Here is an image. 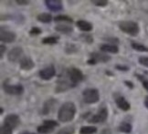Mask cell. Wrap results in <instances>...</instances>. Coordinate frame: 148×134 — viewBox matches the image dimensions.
<instances>
[{
	"label": "cell",
	"mask_w": 148,
	"mask_h": 134,
	"mask_svg": "<svg viewBox=\"0 0 148 134\" xmlns=\"http://www.w3.org/2000/svg\"><path fill=\"white\" fill-rule=\"evenodd\" d=\"M76 114V106L73 102L68 101L61 105L58 111V119L61 122H69L74 119Z\"/></svg>",
	"instance_id": "cell-1"
},
{
	"label": "cell",
	"mask_w": 148,
	"mask_h": 134,
	"mask_svg": "<svg viewBox=\"0 0 148 134\" xmlns=\"http://www.w3.org/2000/svg\"><path fill=\"white\" fill-rule=\"evenodd\" d=\"M119 29L132 37H136L140 32L138 23L134 21H122L119 23Z\"/></svg>",
	"instance_id": "cell-2"
},
{
	"label": "cell",
	"mask_w": 148,
	"mask_h": 134,
	"mask_svg": "<svg viewBox=\"0 0 148 134\" xmlns=\"http://www.w3.org/2000/svg\"><path fill=\"white\" fill-rule=\"evenodd\" d=\"M56 88H55V92L56 93H61V92H65L69 89L74 88V86L72 83L71 82L69 77H68L66 71L65 73L62 76V74L59 77V79L56 81Z\"/></svg>",
	"instance_id": "cell-3"
},
{
	"label": "cell",
	"mask_w": 148,
	"mask_h": 134,
	"mask_svg": "<svg viewBox=\"0 0 148 134\" xmlns=\"http://www.w3.org/2000/svg\"><path fill=\"white\" fill-rule=\"evenodd\" d=\"M82 99L86 104H94L100 100V92L97 88H89L82 91Z\"/></svg>",
	"instance_id": "cell-4"
},
{
	"label": "cell",
	"mask_w": 148,
	"mask_h": 134,
	"mask_svg": "<svg viewBox=\"0 0 148 134\" xmlns=\"http://www.w3.org/2000/svg\"><path fill=\"white\" fill-rule=\"evenodd\" d=\"M3 89L4 91L8 95H13V96H19L24 93V87L21 84L11 85L9 83V80H5L3 83Z\"/></svg>",
	"instance_id": "cell-5"
},
{
	"label": "cell",
	"mask_w": 148,
	"mask_h": 134,
	"mask_svg": "<svg viewBox=\"0 0 148 134\" xmlns=\"http://www.w3.org/2000/svg\"><path fill=\"white\" fill-rule=\"evenodd\" d=\"M66 73H67L68 77H69L71 82L75 87L84 80V75L82 73V71L79 69H77V68L68 69L66 70Z\"/></svg>",
	"instance_id": "cell-6"
},
{
	"label": "cell",
	"mask_w": 148,
	"mask_h": 134,
	"mask_svg": "<svg viewBox=\"0 0 148 134\" xmlns=\"http://www.w3.org/2000/svg\"><path fill=\"white\" fill-rule=\"evenodd\" d=\"M111 60V57L105 53L92 52L90 54V58L87 60L88 65H96L97 63H106Z\"/></svg>",
	"instance_id": "cell-7"
},
{
	"label": "cell",
	"mask_w": 148,
	"mask_h": 134,
	"mask_svg": "<svg viewBox=\"0 0 148 134\" xmlns=\"http://www.w3.org/2000/svg\"><path fill=\"white\" fill-rule=\"evenodd\" d=\"M59 126V123L56 120H44L43 124L38 127V132L40 134H48L51 133L56 127Z\"/></svg>",
	"instance_id": "cell-8"
},
{
	"label": "cell",
	"mask_w": 148,
	"mask_h": 134,
	"mask_svg": "<svg viewBox=\"0 0 148 134\" xmlns=\"http://www.w3.org/2000/svg\"><path fill=\"white\" fill-rule=\"evenodd\" d=\"M107 118H108V110L106 108H102L98 113L90 116L87 120L90 123H102V122H104L107 120Z\"/></svg>",
	"instance_id": "cell-9"
},
{
	"label": "cell",
	"mask_w": 148,
	"mask_h": 134,
	"mask_svg": "<svg viewBox=\"0 0 148 134\" xmlns=\"http://www.w3.org/2000/svg\"><path fill=\"white\" fill-rule=\"evenodd\" d=\"M23 54H24L23 48L20 47H15L8 52V59L12 63L18 62V61H20V59L24 57Z\"/></svg>",
	"instance_id": "cell-10"
},
{
	"label": "cell",
	"mask_w": 148,
	"mask_h": 134,
	"mask_svg": "<svg viewBox=\"0 0 148 134\" xmlns=\"http://www.w3.org/2000/svg\"><path fill=\"white\" fill-rule=\"evenodd\" d=\"M20 124V119L19 117L16 114H8L4 120V126H7L10 129H12L14 131V129H16V127Z\"/></svg>",
	"instance_id": "cell-11"
},
{
	"label": "cell",
	"mask_w": 148,
	"mask_h": 134,
	"mask_svg": "<svg viewBox=\"0 0 148 134\" xmlns=\"http://www.w3.org/2000/svg\"><path fill=\"white\" fill-rule=\"evenodd\" d=\"M39 78L43 80H50L56 76V69L53 65H50L45 69H42L38 71Z\"/></svg>",
	"instance_id": "cell-12"
},
{
	"label": "cell",
	"mask_w": 148,
	"mask_h": 134,
	"mask_svg": "<svg viewBox=\"0 0 148 134\" xmlns=\"http://www.w3.org/2000/svg\"><path fill=\"white\" fill-rule=\"evenodd\" d=\"M16 39V35L15 32H12L10 30H8L1 27V31H0V40L5 43H11L14 42Z\"/></svg>",
	"instance_id": "cell-13"
},
{
	"label": "cell",
	"mask_w": 148,
	"mask_h": 134,
	"mask_svg": "<svg viewBox=\"0 0 148 134\" xmlns=\"http://www.w3.org/2000/svg\"><path fill=\"white\" fill-rule=\"evenodd\" d=\"M45 5L52 12H60L63 9V5L60 0H45Z\"/></svg>",
	"instance_id": "cell-14"
},
{
	"label": "cell",
	"mask_w": 148,
	"mask_h": 134,
	"mask_svg": "<svg viewBox=\"0 0 148 134\" xmlns=\"http://www.w3.org/2000/svg\"><path fill=\"white\" fill-rule=\"evenodd\" d=\"M58 104V100L56 99H47L46 101H45L44 105H43V108H42V110H41V113L43 115H49L51 111H53L55 106Z\"/></svg>",
	"instance_id": "cell-15"
},
{
	"label": "cell",
	"mask_w": 148,
	"mask_h": 134,
	"mask_svg": "<svg viewBox=\"0 0 148 134\" xmlns=\"http://www.w3.org/2000/svg\"><path fill=\"white\" fill-rule=\"evenodd\" d=\"M19 66L20 69L23 70H31L35 67V62L31 59V58L27 57V56H24L19 61Z\"/></svg>",
	"instance_id": "cell-16"
},
{
	"label": "cell",
	"mask_w": 148,
	"mask_h": 134,
	"mask_svg": "<svg viewBox=\"0 0 148 134\" xmlns=\"http://www.w3.org/2000/svg\"><path fill=\"white\" fill-rule=\"evenodd\" d=\"M115 103L118 106V108L121 109L123 111H128L131 109L130 103L127 101L126 99L123 96H119V97L115 98Z\"/></svg>",
	"instance_id": "cell-17"
},
{
	"label": "cell",
	"mask_w": 148,
	"mask_h": 134,
	"mask_svg": "<svg viewBox=\"0 0 148 134\" xmlns=\"http://www.w3.org/2000/svg\"><path fill=\"white\" fill-rule=\"evenodd\" d=\"M76 26L79 27V30H82L83 32H90L93 29V26L92 23H90L88 21H85V20H78L76 22Z\"/></svg>",
	"instance_id": "cell-18"
},
{
	"label": "cell",
	"mask_w": 148,
	"mask_h": 134,
	"mask_svg": "<svg viewBox=\"0 0 148 134\" xmlns=\"http://www.w3.org/2000/svg\"><path fill=\"white\" fill-rule=\"evenodd\" d=\"M100 49L104 53L117 54L119 52V48L116 45H112V44H101L100 46Z\"/></svg>",
	"instance_id": "cell-19"
},
{
	"label": "cell",
	"mask_w": 148,
	"mask_h": 134,
	"mask_svg": "<svg viewBox=\"0 0 148 134\" xmlns=\"http://www.w3.org/2000/svg\"><path fill=\"white\" fill-rule=\"evenodd\" d=\"M37 19L38 22H41V23L49 24L52 21L53 18H52V16L49 13H41V14H38L37 16Z\"/></svg>",
	"instance_id": "cell-20"
},
{
	"label": "cell",
	"mask_w": 148,
	"mask_h": 134,
	"mask_svg": "<svg viewBox=\"0 0 148 134\" xmlns=\"http://www.w3.org/2000/svg\"><path fill=\"white\" fill-rule=\"evenodd\" d=\"M55 30L62 34H70L73 31V27L68 25H58L55 27Z\"/></svg>",
	"instance_id": "cell-21"
},
{
	"label": "cell",
	"mask_w": 148,
	"mask_h": 134,
	"mask_svg": "<svg viewBox=\"0 0 148 134\" xmlns=\"http://www.w3.org/2000/svg\"><path fill=\"white\" fill-rule=\"evenodd\" d=\"M132 130H133L132 125H131L129 122H126V121L122 122V123L120 124V126H119V128H118V131H119L123 132V133H126V134L131 133Z\"/></svg>",
	"instance_id": "cell-22"
},
{
	"label": "cell",
	"mask_w": 148,
	"mask_h": 134,
	"mask_svg": "<svg viewBox=\"0 0 148 134\" xmlns=\"http://www.w3.org/2000/svg\"><path fill=\"white\" fill-rule=\"evenodd\" d=\"M64 50L67 54L71 55V54L77 53L79 51V48H78V46H76V45L73 43H67L64 48Z\"/></svg>",
	"instance_id": "cell-23"
},
{
	"label": "cell",
	"mask_w": 148,
	"mask_h": 134,
	"mask_svg": "<svg viewBox=\"0 0 148 134\" xmlns=\"http://www.w3.org/2000/svg\"><path fill=\"white\" fill-rule=\"evenodd\" d=\"M97 132V128L93 126H83L79 130V134H94Z\"/></svg>",
	"instance_id": "cell-24"
},
{
	"label": "cell",
	"mask_w": 148,
	"mask_h": 134,
	"mask_svg": "<svg viewBox=\"0 0 148 134\" xmlns=\"http://www.w3.org/2000/svg\"><path fill=\"white\" fill-rule=\"evenodd\" d=\"M60 37L56 36H50V37H46L42 39V43L45 45H55L59 42Z\"/></svg>",
	"instance_id": "cell-25"
},
{
	"label": "cell",
	"mask_w": 148,
	"mask_h": 134,
	"mask_svg": "<svg viewBox=\"0 0 148 134\" xmlns=\"http://www.w3.org/2000/svg\"><path fill=\"white\" fill-rule=\"evenodd\" d=\"M55 22H67V23H73V19L66 15H59L54 18Z\"/></svg>",
	"instance_id": "cell-26"
},
{
	"label": "cell",
	"mask_w": 148,
	"mask_h": 134,
	"mask_svg": "<svg viewBox=\"0 0 148 134\" xmlns=\"http://www.w3.org/2000/svg\"><path fill=\"white\" fill-rule=\"evenodd\" d=\"M132 48L136 50V51H139V52H148V48L146 46H144V45L139 44V43H136V42H133L131 44Z\"/></svg>",
	"instance_id": "cell-27"
},
{
	"label": "cell",
	"mask_w": 148,
	"mask_h": 134,
	"mask_svg": "<svg viewBox=\"0 0 148 134\" xmlns=\"http://www.w3.org/2000/svg\"><path fill=\"white\" fill-rule=\"evenodd\" d=\"M74 132H75V129L73 126H67L60 129L57 134H74Z\"/></svg>",
	"instance_id": "cell-28"
},
{
	"label": "cell",
	"mask_w": 148,
	"mask_h": 134,
	"mask_svg": "<svg viewBox=\"0 0 148 134\" xmlns=\"http://www.w3.org/2000/svg\"><path fill=\"white\" fill-rule=\"evenodd\" d=\"M79 38H81V40L87 43V44H92L93 43V37L90 35V34H82L79 36Z\"/></svg>",
	"instance_id": "cell-29"
},
{
	"label": "cell",
	"mask_w": 148,
	"mask_h": 134,
	"mask_svg": "<svg viewBox=\"0 0 148 134\" xmlns=\"http://www.w3.org/2000/svg\"><path fill=\"white\" fill-rule=\"evenodd\" d=\"M108 3L109 2L107 0H92V4H93L96 7H106Z\"/></svg>",
	"instance_id": "cell-30"
},
{
	"label": "cell",
	"mask_w": 148,
	"mask_h": 134,
	"mask_svg": "<svg viewBox=\"0 0 148 134\" xmlns=\"http://www.w3.org/2000/svg\"><path fill=\"white\" fill-rule=\"evenodd\" d=\"M42 33V30L38 27H33L29 30V35L30 36H38Z\"/></svg>",
	"instance_id": "cell-31"
},
{
	"label": "cell",
	"mask_w": 148,
	"mask_h": 134,
	"mask_svg": "<svg viewBox=\"0 0 148 134\" xmlns=\"http://www.w3.org/2000/svg\"><path fill=\"white\" fill-rule=\"evenodd\" d=\"M0 131H1V134H13L12 129H10V128H8L7 126H4V125L1 126V130H0Z\"/></svg>",
	"instance_id": "cell-32"
},
{
	"label": "cell",
	"mask_w": 148,
	"mask_h": 134,
	"mask_svg": "<svg viewBox=\"0 0 148 134\" xmlns=\"http://www.w3.org/2000/svg\"><path fill=\"white\" fill-rule=\"evenodd\" d=\"M135 76L137 77L138 79H139V80L142 81V83H143V86H144V88L146 89V90H148V80L145 79V77L141 76V75H135Z\"/></svg>",
	"instance_id": "cell-33"
},
{
	"label": "cell",
	"mask_w": 148,
	"mask_h": 134,
	"mask_svg": "<svg viewBox=\"0 0 148 134\" xmlns=\"http://www.w3.org/2000/svg\"><path fill=\"white\" fill-rule=\"evenodd\" d=\"M139 63L146 68H148V57H141L139 58Z\"/></svg>",
	"instance_id": "cell-34"
},
{
	"label": "cell",
	"mask_w": 148,
	"mask_h": 134,
	"mask_svg": "<svg viewBox=\"0 0 148 134\" xmlns=\"http://www.w3.org/2000/svg\"><path fill=\"white\" fill-rule=\"evenodd\" d=\"M115 69L117 70H120V71H128L129 70V67L127 66H124V65H116L115 66Z\"/></svg>",
	"instance_id": "cell-35"
},
{
	"label": "cell",
	"mask_w": 148,
	"mask_h": 134,
	"mask_svg": "<svg viewBox=\"0 0 148 134\" xmlns=\"http://www.w3.org/2000/svg\"><path fill=\"white\" fill-rule=\"evenodd\" d=\"M106 40L109 41L110 43H112V45L119 44V39H118L117 37H108V38H106Z\"/></svg>",
	"instance_id": "cell-36"
},
{
	"label": "cell",
	"mask_w": 148,
	"mask_h": 134,
	"mask_svg": "<svg viewBox=\"0 0 148 134\" xmlns=\"http://www.w3.org/2000/svg\"><path fill=\"white\" fill-rule=\"evenodd\" d=\"M16 3L19 5H27L29 4V1L28 0H16Z\"/></svg>",
	"instance_id": "cell-37"
},
{
	"label": "cell",
	"mask_w": 148,
	"mask_h": 134,
	"mask_svg": "<svg viewBox=\"0 0 148 134\" xmlns=\"http://www.w3.org/2000/svg\"><path fill=\"white\" fill-rule=\"evenodd\" d=\"M5 48L4 45H1V46H0V50H1V52H0V58H3V56H4V53L5 52Z\"/></svg>",
	"instance_id": "cell-38"
},
{
	"label": "cell",
	"mask_w": 148,
	"mask_h": 134,
	"mask_svg": "<svg viewBox=\"0 0 148 134\" xmlns=\"http://www.w3.org/2000/svg\"><path fill=\"white\" fill-rule=\"evenodd\" d=\"M124 84L126 85L129 88H134V83L132 81H129V80H125L124 81Z\"/></svg>",
	"instance_id": "cell-39"
},
{
	"label": "cell",
	"mask_w": 148,
	"mask_h": 134,
	"mask_svg": "<svg viewBox=\"0 0 148 134\" xmlns=\"http://www.w3.org/2000/svg\"><path fill=\"white\" fill-rule=\"evenodd\" d=\"M145 107L148 109V96H146L145 98Z\"/></svg>",
	"instance_id": "cell-40"
},
{
	"label": "cell",
	"mask_w": 148,
	"mask_h": 134,
	"mask_svg": "<svg viewBox=\"0 0 148 134\" xmlns=\"http://www.w3.org/2000/svg\"><path fill=\"white\" fill-rule=\"evenodd\" d=\"M20 134H35V133H30V132H27V131H24V132H22Z\"/></svg>",
	"instance_id": "cell-41"
},
{
	"label": "cell",
	"mask_w": 148,
	"mask_h": 134,
	"mask_svg": "<svg viewBox=\"0 0 148 134\" xmlns=\"http://www.w3.org/2000/svg\"><path fill=\"white\" fill-rule=\"evenodd\" d=\"M3 112H4V110H3V108H1V114H3Z\"/></svg>",
	"instance_id": "cell-42"
}]
</instances>
